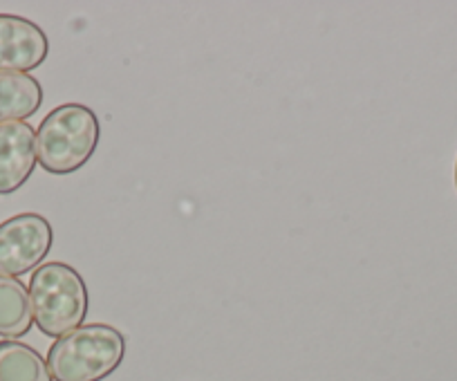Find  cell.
Wrapping results in <instances>:
<instances>
[{
	"mask_svg": "<svg viewBox=\"0 0 457 381\" xmlns=\"http://www.w3.org/2000/svg\"><path fill=\"white\" fill-rule=\"evenodd\" d=\"M50 54L47 34L29 19L0 14V72L37 70Z\"/></svg>",
	"mask_w": 457,
	"mask_h": 381,
	"instance_id": "5b68a950",
	"label": "cell"
},
{
	"mask_svg": "<svg viewBox=\"0 0 457 381\" xmlns=\"http://www.w3.org/2000/svg\"><path fill=\"white\" fill-rule=\"evenodd\" d=\"M0 381H54L47 361L28 344L0 341Z\"/></svg>",
	"mask_w": 457,
	"mask_h": 381,
	"instance_id": "9c48e42d",
	"label": "cell"
},
{
	"mask_svg": "<svg viewBox=\"0 0 457 381\" xmlns=\"http://www.w3.org/2000/svg\"><path fill=\"white\" fill-rule=\"evenodd\" d=\"M54 244V229L41 213H19L0 222V276L37 271Z\"/></svg>",
	"mask_w": 457,
	"mask_h": 381,
	"instance_id": "277c9868",
	"label": "cell"
},
{
	"mask_svg": "<svg viewBox=\"0 0 457 381\" xmlns=\"http://www.w3.org/2000/svg\"><path fill=\"white\" fill-rule=\"evenodd\" d=\"M455 186H457V164H455Z\"/></svg>",
	"mask_w": 457,
	"mask_h": 381,
	"instance_id": "30bf717a",
	"label": "cell"
},
{
	"mask_svg": "<svg viewBox=\"0 0 457 381\" xmlns=\"http://www.w3.org/2000/svg\"><path fill=\"white\" fill-rule=\"evenodd\" d=\"M101 139L95 111L83 104H61L37 130V157L43 170L70 175L87 164Z\"/></svg>",
	"mask_w": 457,
	"mask_h": 381,
	"instance_id": "6da1fadb",
	"label": "cell"
},
{
	"mask_svg": "<svg viewBox=\"0 0 457 381\" xmlns=\"http://www.w3.org/2000/svg\"><path fill=\"white\" fill-rule=\"evenodd\" d=\"M43 104L38 79L23 72H0V124L25 121L37 115Z\"/></svg>",
	"mask_w": 457,
	"mask_h": 381,
	"instance_id": "52a82bcc",
	"label": "cell"
},
{
	"mask_svg": "<svg viewBox=\"0 0 457 381\" xmlns=\"http://www.w3.org/2000/svg\"><path fill=\"white\" fill-rule=\"evenodd\" d=\"M32 303L29 290L19 278L0 276V336L16 341L32 330Z\"/></svg>",
	"mask_w": 457,
	"mask_h": 381,
	"instance_id": "ba28073f",
	"label": "cell"
},
{
	"mask_svg": "<svg viewBox=\"0 0 457 381\" xmlns=\"http://www.w3.org/2000/svg\"><path fill=\"white\" fill-rule=\"evenodd\" d=\"M29 303L38 330L52 339L81 327L90 308L86 280L68 262H43L29 280Z\"/></svg>",
	"mask_w": 457,
	"mask_h": 381,
	"instance_id": "3957f363",
	"label": "cell"
},
{
	"mask_svg": "<svg viewBox=\"0 0 457 381\" xmlns=\"http://www.w3.org/2000/svg\"><path fill=\"white\" fill-rule=\"evenodd\" d=\"M37 164V130L28 121L0 124V195L21 191Z\"/></svg>",
	"mask_w": 457,
	"mask_h": 381,
	"instance_id": "8992f818",
	"label": "cell"
},
{
	"mask_svg": "<svg viewBox=\"0 0 457 381\" xmlns=\"http://www.w3.org/2000/svg\"><path fill=\"white\" fill-rule=\"evenodd\" d=\"M126 336L105 323H87L52 344L47 368L54 381H104L121 366Z\"/></svg>",
	"mask_w": 457,
	"mask_h": 381,
	"instance_id": "7a4b0ae2",
	"label": "cell"
}]
</instances>
